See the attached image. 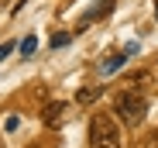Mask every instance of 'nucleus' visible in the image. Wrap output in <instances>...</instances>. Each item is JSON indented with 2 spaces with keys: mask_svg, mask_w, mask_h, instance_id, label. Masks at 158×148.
Here are the masks:
<instances>
[{
  "mask_svg": "<svg viewBox=\"0 0 158 148\" xmlns=\"http://www.w3.org/2000/svg\"><path fill=\"white\" fill-rule=\"evenodd\" d=\"M69 41H72L69 31H65V35H62V31H59V35H52V48H62V45H69Z\"/></svg>",
  "mask_w": 158,
  "mask_h": 148,
  "instance_id": "nucleus-9",
  "label": "nucleus"
},
{
  "mask_svg": "<svg viewBox=\"0 0 158 148\" xmlns=\"http://www.w3.org/2000/svg\"><path fill=\"white\" fill-rule=\"evenodd\" d=\"M127 66V52H114V55H107L100 62V76H114V72H120Z\"/></svg>",
  "mask_w": 158,
  "mask_h": 148,
  "instance_id": "nucleus-4",
  "label": "nucleus"
},
{
  "mask_svg": "<svg viewBox=\"0 0 158 148\" xmlns=\"http://www.w3.org/2000/svg\"><path fill=\"white\" fill-rule=\"evenodd\" d=\"M62 114H65V100H52V104H45V110H41V121H45V128H62Z\"/></svg>",
  "mask_w": 158,
  "mask_h": 148,
  "instance_id": "nucleus-3",
  "label": "nucleus"
},
{
  "mask_svg": "<svg viewBox=\"0 0 158 148\" xmlns=\"http://www.w3.org/2000/svg\"><path fill=\"white\" fill-rule=\"evenodd\" d=\"M114 114L124 121V124H141L148 117V96L138 90H120L114 96Z\"/></svg>",
  "mask_w": 158,
  "mask_h": 148,
  "instance_id": "nucleus-1",
  "label": "nucleus"
},
{
  "mask_svg": "<svg viewBox=\"0 0 158 148\" xmlns=\"http://www.w3.org/2000/svg\"><path fill=\"white\" fill-rule=\"evenodd\" d=\"M96 96H100V86H83V90L76 93V100H79V104H93Z\"/></svg>",
  "mask_w": 158,
  "mask_h": 148,
  "instance_id": "nucleus-6",
  "label": "nucleus"
},
{
  "mask_svg": "<svg viewBox=\"0 0 158 148\" xmlns=\"http://www.w3.org/2000/svg\"><path fill=\"white\" fill-rule=\"evenodd\" d=\"M10 52H14V41H10V45H0V59H7Z\"/></svg>",
  "mask_w": 158,
  "mask_h": 148,
  "instance_id": "nucleus-11",
  "label": "nucleus"
},
{
  "mask_svg": "<svg viewBox=\"0 0 158 148\" xmlns=\"http://www.w3.org/2000/svg\"><path fill=\"white\" fill-rule=\"evenodd\" d=\"M89 148H120V128L110 114H93L89 121Z\"/></svg>",
  "mask_w": 158,
  "mask_h": 148,
  "instance_id": "nucleus-2",
  "label": "nucleus"
},
{
  "mask_svg": "<svg viewBox=\"0 0 158 148\" xmlns=\"http://www.w3.org/2000/svg\"><path fill=\"white\" fill-rule=\"evenodd\" d=\"M35 48H38V38H35V35H28V38L21 41V55H31Z\"/></svg>",
  "mask_w": 158,
  "mask_h": 148,
  "instance_id": "nucleus-8",
  "label": "nucleus"
},
{
  "mask_svg": "<svg viewBox=\"0 0 158 148\" xmlns=\"http://www.w3.org/2000/svg\"><path fill=\"white\" fill-rule=\"evenodd\" d=\"M144 148H158V131H155V134H148V141H144Z\"/></svg>",
  "mask_w": 158,
  "mask_h": 148,
  "instance_id": "nucleus-10",
  "label": "nucleus"
},
{
  "mask_svg": "<svg viewBox=\"0 0 158 148\" xmlns=\"http://www.w3.org/2000/svg\"><path fill=\"white\" fill-rule=\"evenodd\" d=\"M155 17H158V4H155Z\"/></svg>",
  "mask_w": 158,
  "mask_h": 148,
  "instance_id": "nucleus-12",
  "label": "nucleus"
},
{
  "mask_svg": "<svg viewBox=\"0 0 158 148\" xmlns=\"http://www.w3.org/2000/svg\"><path fill=\"white\" fill-rule=\"evenodd\" d=\"M0 124H4V131H17V128H21V117H17V114H4Z\"/></svg>",
  "mask_w": 158,
  "mask_h": 148,
  "instance_id": "nucleus-7",
  "label": "nucleus"
},
{
  "mask_svg": "<svg viewBox=\"0 0 158 148\" xmlns=\"http://www.w3.org/2000/svg\"><path fill=\"white\" fill-rule=\"evenodd\" d=\"M110 11H114V0H100V4H96V7L89 11V17H86L83 24H79V28H86V24H89V21H100V17H107Z\"/></svg>",
  "mask_w": 158,
  "mask_h": 148,
  "instance_id": "nucleus-5",
  "label": "nucleus"
}]
</instances>
